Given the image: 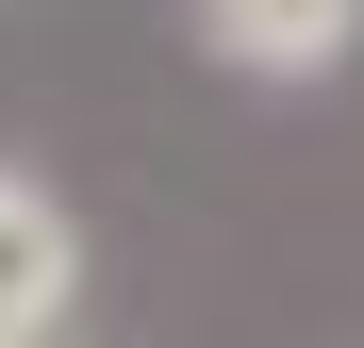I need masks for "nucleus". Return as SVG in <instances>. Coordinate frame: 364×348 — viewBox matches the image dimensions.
I'll return each instance as SVG.
<instances>
[{
    "label": "nucleus",
    "mask_w": 364,
    "mask_h": 348,
    "mask_svg": "<svg viewBox=\"0 0 364 348\" xmlns=\"http://www.w3.org/2000/svg\"><path fill=\"white\" fill-rule=\"evenodd\" d=\"M182 33H199L232 83H331L364 50V0H182Z\"/></svg>",
    "instance_id": "1"
},
{
    "label": "nucleus",
    "mask_w": 364,
    "mask_h": 348,
    "mask_svg": "<svg viewBox=\"0 0 364 348\" xmlns=\"http://www.w3.org/2000/svg\"><path fill=\"white\" fill-rule=\"evenodd\" d=\"M67 315H83V216L0 166V348H50Z\"/></svg>",
    "instance_id": "2"
}]
</instances>
